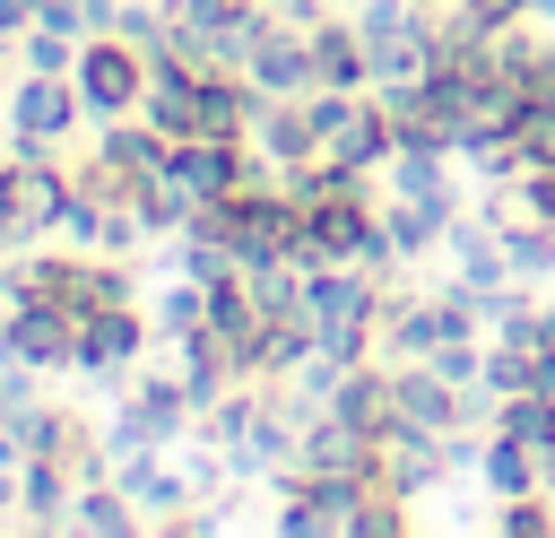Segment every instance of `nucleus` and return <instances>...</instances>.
Masks as SVG:
<instances>
[{
    "label": "nucleus",
    "mask_w": 555,
    "mask_h": 538,
    "mask_svg": "<svg viewBox=\"0 0 555 538\" xmlns=\"http://www.w3.org/2000/svg\"><path fill=\"white\" fill-rule=\"evenodd\" d=\"M260 9H269L278 26H312V17H321V0H260Z\"/></svg>",
    "instance_id": "nucleus-16"
},
{
    "label": "nucleus",
    "mask_w": 555,
    "mask_h": 538,
    "mask_svg": "<svg viewBox=\"0 0 555 538\" xmlns=\"http://www.w3.org/2000/svg\"><path fill=\"white\" fill-rule=\"evenodd\" d=\"M0 356L52 373V364H78V321L52 312V304H9V330H0Z\"/></svg>",
    "instance_id": "nucleus-6"
},
{
    "label": "nucleus",
    "mask_w": 555,
    "mask_h": 538,
    "mask_svg": "<svg viewBox=\"0 0 555 538\" xmlns=\"http://www.w3.org/2000/svg\"><path fill=\"white\" fill-rule=\"evenodd\" d=\"M191 417H199V408H191L182 373H173V382H165V373H139V390H130V408L113 417V443H104V451H165Z\"/></svg>",
    "instance_id": "nucleus-3"
},
{
    "label": "nucleus",
    "mask_w": 555,
    "mask_h": 538,
    "mask_svg": "<svg viewBox=\"0 0 555 538\" xmlns=\"http://www.w3.org/2000/svg\"><path fill=\"white\" fill-rule=\"evenodd\" d=\"M78 113H87V95H78V78H52V69H26V78L9 87V121H17V148H61Z\"/></svg>",
    "instance_id": "nucleus-5"
},
{
    "label": "nucleus",
    "mask_w": 555,
    "mask_h": 538,
    "mask_svg": "<svg viewBox=\"0 0 555 538\" xmlns=\"http://www.w3.org/2000/svg\"><path fill=\"white\" fill-rule=\"evenodd\" d=\"M382 234H390L399 252H425V243H442V234H451V191H425V200H408V191H399V200L382 208Z\"/></svg>",
    "instance_id": "nucleus-11"
},
{
    "label": "nucleus",
    "mask_w": 555,
    "mask_h": 538,
    "mask_svg": "<svg viewBox=\"0 0 555 538\" xmlns=\"http://www.w3.org/2000/svg\"><path fill=\"white\" fill-rule=\"evenodd\" d=\"M312 78L321 87H347V95L373 87V43H364L356 17H312Z\"/></svg>",
    "instance_id": "nucleus-8"
},
{
    "label": "nucleus",
    "mask_w": 555,
    "mask_h": 538,
    "mask_svg": "<svg viewBox=\"0 0 555 538\" xmlns=\"http://www.w3.org/2000/svg\"><path fill=\"white\" fill-rule=\"evenodd\" d=\"M512 191H520V217H546L555 226V165H529Z\"/></svg>",
    "instance_id": "nucleus-13"
},
{
    "label": "nucleus",
    "mask_w": 555,
    "mask_h": 538,
    "mask_svg": "<svg viewBox=\"0 0 555 538\" xmlns=\"http://www.w3.org/2000/svg\"><path fill=\"white\" fill-rule=\"evenodd\" d=\"M147 321H156L165 338H191V330L208 321V286H199V278H165V295L147 304Z\"/></svg>",
    "instance_id": "nucleus-12"
},
{
    "label": "nucleus",
    "mask_w": 555,
    "mask_h": 538,
    "mask_svg": "<svg viewBox=\"0 0 555 538\" xmlns=\"http://www.w3.org/2000/svg\"><path fill=\"white\" fill-rule=\"evenodd\" d=\"M460 17H468V26H486V35H503V26H520V17H529V0H460Z\"/></svg>",
    "instance_id": "nucleus-14"
},
{
    "label": "nucleus",
    "mask_w": 555,
    "mask_h": 538,
    "mask_svg": "<svg viewBox=\"0 0 555 538\" xmlns=\"http://www.w3.org/2000/svg\"><path fill=\"white\" fill-rule=\"evenodd\" d=\"M503 529L538 538V529H555V512H546V503H529V495H512V503H503Z\"/></svg>",
    "instance_id": "nucleus-15"
},
{
    "label": "nucleus",
    "mask_w": 555,
    "mask_h": 538,
    "mask_svg": "<svg viewBox=\"0 0 555 538\" xmlns=\"http://www.w3.org/2000/svg\"><path fill=\"white\" fill-rule=\"evenodd\" d=\"M147 312L139 304H95L87 321H78V373H121L139 347H147Z\"/></svg>",
    "instance_id": "nucleus-7"
},
{
    "label": "nucleus",
    "mask_w": 555,
    "mask_h": 538,
    "mask_svg": "<svg viewBox=\"0 0 555 538\" xmlns=\"http://www.w3.org/2000/svg\"><path fill=\"white\" fill-rule=\"evenodd\" d=\"M69 200H78V174H69L52 148H17V156H0V208L17 217V234H61Z\"/></svg>",
    "instance_id": "nucleus-1"
},
{
    "label": "nucleus",
    "mask_w": 555,
    "mask_h": 538,
    "mask_svg": "<svg viewBox=\"0 0 555 538\" xmlns=\"http://www.w3.org/2000/svg\"><path fill=\"white\" fill-rule=\"evenodd\" d=\"M243 165H251L243 139H182V148H173V182L199 191V200H225V191L243 182Z\"/></svg>",
    "instance_id": "nucleus-9"
},
{
    "label": "nucleus",
    "mask_w": 555,
    "mask_h": 538,
    "mask_svg": "<svg viewBox=\"0 0 555 538\" xmlns=\"http://www.w3.org/2000/svg\"><path fill=\"white\" fill-rule=\"evenodd\" d=\"M0 139H17V121H9V104H0Z\"/></svg>",
    "instance_id": "nucleus-18"
},
{
    "label": "nucleus",
    "mask_w": 555,
    "mask_h": 538,
    "mask_svg": "<svg viewBox=\"0 0 555 538\" xmlns=\"http://www.w3.org/2000/svg\"><path fill=\"white\" fill-rule=\"evenodd\" d=\"M243 78H251V95H304V87H321L312 78V26H278L260 9V35L243 52Z\"/></svg>",
    "instance_id": "nucleus-4"
},
{
    "label": "nucleus",
    "mask_w": 555,
    "mask_h": 538,
    "mask_svg": "<svg viewBox=\"0 0 555 538\" xmlns=\"http://www.w3.org/2000/svg\"><path fill=\"white\" fill-rule=\"evenodd\" d=\"M529 17H538V26H555V0H529Z\"/></svg>",
    "instance_id": "nucleus-17"
},
{
    "label": "nucleus",
    "mask_w": 555,
    "mask_h": 538,
    "mask_svg": "<svg viewBox=\"0 0 555 538\" xmlns=\"http://www.w3.org/2000/svg\"><path fill=\"white\" fill-rule=\"evenodd\" d=\"M113 486H121V495L139 503V521H182V495H191V486H182L173 469H156V451L121 460V469H113Z\"/></svg>",
    "instance_id": "nucleus-10"
},
{
    "label": "nucleus",
    "mask_w": 555,
    "mask_h": 538,
    "mask_svg": "<svg viewBox=\"0 0 555 538\" xmlns=\"http://www.w3.org/2000/svg\"><path fill=\"white\" fill-rule=\"evenodd\" d=\"M69 78H78V95H87L95 121H121V113H139V95H147V52L121 43V35H87Z\"/></svg>",
    "instance_id": "nucleus-2"
}]
</instances>
